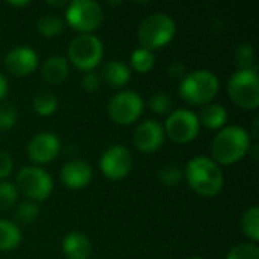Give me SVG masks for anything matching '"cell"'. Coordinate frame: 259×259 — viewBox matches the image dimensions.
Segmentation results:
<instances>
[{"label":"cell","instance_id":"23","mask_svg":"<svg viewBox=\"0 0 259 259\" xmlns=\"http://www.w3.org/2000/svg\"><path fill=\"white\" fill-rule=\"evenodd\" d=\"M36 27H38V32L42 36H46V38H55V36H58L62 32L64 21L58 15H55V14H46V15H42L38 20Z\"/></svg>","mask_w":259,"mask_h":259},{"label":"cell","instance_id":"25","mask_svg":"<svg viewBox=\"0 0 259 259\" xmlns=\"http://www.w3.org/2000/svg\"><path fill=\"white\" fill-rule=\"evenodd\" d=\"M38 215L39 206L35 202H23L14 211V217L18 223H32L36 220Z\"/></svg>","mask_w":259,"mask_h":259},{"label":"cell","instance_id":"9","mask_svg":"<svg viewBox=\"0 0 259 259\" xmlns=\"http://www.w3.org/2000/svg\"><path fill=\"white\" fill-rule=\"evenodd\" d=\"M144 109V100L143 97L131 90L120 91L115 94L109 103H108V115L109 118L120 126L132 124L135 123Z\"/></svg>","mask_w":259,"mask_h":259},{"label":"cell","instance_id":"26","mask_svg":"<svg viewBox=\"0 0 259 259\" xmlns=\"http://www.w3.org/2000/svg\"><path fill=\"white\" fill-rule=\"evenodd\" d=\"M149 108L152 112L158 114V115H165L171 112L173 108V102L170 94L167 93H156L150 97L149 100Z\"/></svg>","mask_w":259,"mask_h":259},{"label":"cell","instance_id":"32","mask_svg":"<svg viewBox=\"0 0 259 259\" xmlns=\"http://www.w3.org/2000/svg\"><path fill=\"white\" fill-rule=\"evenodd\" d=\"M80 83H82V88L87 93H94L100 87V76L96 74L94 71H85V74L82 76Z\"/></svg>","mask_w":259,"mask_h":259},{"label":"cell","instance_id":"35","mask_svg":"<svg viewBox=\"0 0 259 259\" xmlns=\"http://www.w3.org/2000/svg\"><path fill=\"white\" fill-rule=\"evenodd\" d=\"M8 91H9V85H8V80H6V77L0 73V102L6 97V94H8Z\"/></svg>","mask_w":259,"mask_h":259},{"label":"cell","instance_id":"28","mask_svg":"<svg viewBox=\"0 0 259 259\" xmlns=\"http://www.w3.org/2000/svg\"><path fill=\"white\" fill-rule=\"evenodd\" d=\"M18 190L12 182H0V209L8 211L17 203Z\"/></svg>","mask_w":259,"mask_h":259},{"label":"cell","instance_id":"10","mask_svg":"<svg viewBox=\"0 0 259 259\" xmlns=\"http://www.w3.org/2000/svg\"><path fill=\"white\" fill-rule=\"evenodd\" d=\"M199 132V117L190 109H176L170 112L164 123V134L176 144H187L193 141Z\"/></svg>","mask_w":259,"mask_h":259},{"label":"cell","instance_id":"27","mask_svg":"<svg viewBox=\"0 0 259 259\" xmlns=\"http://www.w3.org/2000/svg\"><path fill=\"white\" fill-rule=\"evenodd\" d=\"M226 259H259V247L255 243H241L234 246Z\"/></svg>","mask_w":259,"mask_h":259},{"label":"cell","instance_id":"22","mask_svg":"<svg viewBox=\"0 0 259 259\" xmlns=\"http://www.w3.org/2000/svg\"><path fill=\"white\" fill-rule=\"evenodd\" d=\"M241 229L244 235L250 240V243H258L259 241V208L258 206H250L249 209L244 211L241 217Z\"/></svg>","mask_w":259,"mask_h":259},{"label":"cell","instance_id":"38","mask_svg":"<svg viewBox=\"0 0 259 259\" xmlns=\"http://www.w3.org/2000/svg\"><path fill=\"white\" fill-rule=\"evenodd\" d=\"M191 259H203V258H200V256H194V258H191Z\"/></svg>","mask_w":259,"mask_h":259},{"label":"cell","instance_id":"37","mask_svg":"<svg viewBox=\"0 0 259 259\" xmlns=\"http://www.w3.org/2000/svg\"><path fill=\"white\" fill-rule=\"evenodd\" d=\"M49 5H52V6H62V5H65V2H47Z\"/></svg>","mask_w":259,"mask_h":259},{"label":"cell","instance_id":"1","mask_svg":"<svg viewBox=\"0 0 259 259\" xmlns=\"http://www.w3.org/2000/svg\"><path fill=\"white\" fill-rule=\"evenodd\" d=\"M250 147L252 138L244 127L225 126L211 143V159L219 165H232L240 162L250 152Z\"/></svg>","mask_w":259,"mask_h":259},{"label":"cell","instance_id":"30","mask_svg":"<svg viewBox=\"0 0 259 259\" xmlns=\"http://www.w3.org/2000/svg\"><path fill=\"white\" fill-rule=\"evenodd\" d=\"M237 64H238V70H243V68H252V64L255 61V49L252 44H240L237 49H235V55H234Z\"/></svg>","mask_w":259,"mask_h":259},{"label":"cell","instance_id":"12","mask_svg":"<svg viewBox=\"0 0 259 259\" xmlns=\"http://www.w3.org/2000/svg\"><path fill=\"white\" fill-rule=\"evenodd\" d=\"M61 152V141L53 132H39L30 138L26 147L29 159L35 164H47L58 158Z\"/></svg>","mask_w":259,"mask_h":259},{"label":"cell","instance_id":"36","mask_svg":"<svg viewBox=\"0 0 259 259\" xmlns=\"http://www.w3.org/2000/svg\"><path fill=\"white\" fill-rule=\"evenodd\" d=\"M9 5L11 6H26V5H29V2L27 0H24V2H9Z\"/></svg>","mask_w":259,"mask_h":259},{"label":"cell","instance_id":"20","mask_svg":"<svg viewBox=\"0 0 259 259\" xmlns=\"http://www.w3.org/2000/svg\"><path fill=\"white\" fill-rule=\"evenodd\" d=\"M23 240L21 231L17 223L0 220V252H9L20 246Z\"/></svg>","mask_w":259,"mask_h":259},{"label":"cell","instance_id":"24","mask_svg":"<svg viewBox=\"0 0 259 259\" xmlns=\"http://www.w3.org/2000/svg\"><path fill=\"white\" fill-rule=\"evenodd\" d=\"M131 65L138 73H147L155 65V55L150 50H146L143 47L135 49L131 53Z\"/></svg>","mask_w":259,"mask_h":259},{"label":"cell","instance_id":"4","mask_svg":"<svg viewBox=\"0 0 259 259\" xmlns=\"http://www.w3.org/2000/svg\"><path fill=\"white\" fill-rule=\"evenodd\" d=\"M176 33V21L162 12L146 17L137 30L138 42L146 50H155L167 46Z\"/></svg>","mask_w":259,"mask_h":259},{"label":"cell","instance_id":"2","mask_svg":"<svg viewBox=\"0 0 259 259\" xmlns=\"http://www.w3.org/2000/svg\"><path fill=\"white\" fill-rule=\"evenodd\" d=\"M184 176L190 187L202 197H215L225 185V175L220 165L203 155L188 161Z\"/></svg>","mask_w":259,"mask_h":259},{"label":"cell","instance_id":"13","mask_svg":"<svg viewBox=\"0 0 259 259\" xmlns=\"http://www.w3.org/2000/svg\"><path fill=\"white\" fill-rule=\"evenodd\" d=\"M5 67L17 77L29 76L38 68V55L32 47L17 46L6 53Z\"/></svg>","mask_w":259,"mask_h":259},{"label":"cell","instance_id":"6","mask_svg":"<svg viewBox=\"0 0 259 259\" xmlns=\"http://www.w3.org/2000/svg\"><path fill=\"white\" fill-rule=\"evenodd\" d=\"M103 42L93 33H80L68 46V59L82 71H93L103 58Z\"/></svg>","mask_w":259,"mask_h":259},{"label":"cell","instance_id":"3","mask_svg":"<svg viewBox=\"0 0 259 259\" xmlns=\"http://www.w3.org/2000/svg\"><path fill=\"white\" fill-rule=\"evenodd\" d=\"M220 80L211 70H194L184 76L179 83L181 97L193 106H205L219 94Z\"/></svg>","mask_w":259,"mask_h":259},{"label":"cell","instance_id":"8","mask_svg":"<svg viewBox=\"0 0 259 259\" xmlns=\"http://www.w3.org/2000/svg\"><path fill=\"white\" fill-rule=\"evenodd\" d=\"M15 187L30 202L36 203L46 200L50 196L53 190V181L44 168L36 165H27L18 171Z\"/></svg>","mask_w":259,"mask_h":259},{"label":"cell","instance_id":"21","mask_svg":"<svg viewBox=\"0 0 259 259\" xmlns=\"http://www.w3.org/2000/svg\"><path fill=\"white\" fill-rule=\"evenodd\" d=\"M32 105H33V111L38 115L49 117V115L56 112V109H58V99H56V96L52 91L41 90V91H38L33 96Z\"/></svg>","mask_w":259,"mask_h":259},{"label":"cell","instance_id":"33","mask_svg":"<svg viewBox=\"0 0 259 259\" xmlns=\"http://www.w3.org/2000/svg\"><path fill=\"white\" fill-rule=\"evenodd\" d=\"M12 168H14V162H12L11 155L0 150V181L8 178L11 175Z\"/></svg>","mask_w":259,"mask_h":259},{"label":"cell","instance_id":"5","mask_svg":"<svg viewBox=\"0 0 259 259\" xmlns=\"http://www.w3.org/2000/svg\"><path fill=\"white\" fill-rule=\"evenodd\" d=\"M228 93L237 106L255 111L259 106V77L256 68L237 70L229 77Z\"/></svg>","mask_w":259,"mask_h":259},{"label":"cell","instance_id":"18","mask_svg":"<svg viewBox=\"0 0 259 259\" xmlns=\"http://www.w3.org/2000/svg\"><path fill=\"white\" fill-rule=\"evenodd\" d=\"M102 79L112 88H121L131 80V68L118 59L108 61L102 67Z\"/></svg>","mask_w":259,"mask_h":259},{"label":"cell","instance_id":"17","mask_svg":"<svg viewBox=\"0 0 259 259\" xmlns=\"http://www.w3.org/2000/svg\"><path fill=\"white\" fill-rule=\"evenodd\" d=\"M41 74L49 83H62L68 76V61L61 55L49 56L41 65Z\"/></svg>","mask_w":259,"mask_h":259},{"label":"cell","instance_id":"16","mask_svg":"<svg viewBox=\"0 0 259 259\" xmlns=\"http://www.w3.org/2000/svg\"><path fill=\"white\" fill-rule=\"evenodd\" d=\"M62 252L68 259H90L93 246L85 234L71 231L62 240Z\"/></svg>","mask_w":259,"mask_h":259},{"label":"cell","instance_id":"19","mask_svg":"<svg viewBox=\"0 0 259 259\" xmlns=\"http://www.w3.org/2000/svg\"><path fill=\"white\" fill-rule=\"evenodd\" d=\"M199 117V123L203 124L208 129L212 131H220L225 127V124L228 123V111L223 105L219 103H208L202 108Z\"/></svg>","mask_w":259,"mask_h":259},{"label":"cell","instance_id":"34","mask_svg":"<svg viewBox=\"0 0 259 259\" xmlns=\"http://www.w3.org/2000/svg\"><path fill=\"white\" fill-rule=\"evenodd\" d=\"M168 74H170V77H173V79H184V76L187 74L185 73V65L181 62V61H175V62H171V65H170V68H168Z\"/></svg>","mask_w":259,"mask_h":259},{"label":"cell","instance_id":"11","mask_svg":"<svg viewBox=\"0 0 259 259\" xmlns=\"http://www.w3.org/2000/svg\"><path fill=\"white\" fill-rule=\"evenodd\" d=\"M99 165L108 179L121 181L132 170V155L124 146L114 144L102 153Z\"/></svg>","mask_w":259,"mask_h":259},{"label":"cell","instance_id":"14","mask_svg":"<svg viewBox=\"0 0 259 259\" xmlns=\"http://www.w3.org/2000/svg\"><path fill=\"white\" fill-rule=\"evenodd\" d=\"M165 140L164 127L156 120H146L140 123L134 132V144L144 153H153L162 147Z\"/></svg>","mask_w":259,"mask_h":259},{"label":"cell","instance_id":"15","mask_svg":"<svg viewBox=\"0 0 259 259\" xmlns=\"http://www.w3.org/2000/svg\"><path fill=\"white\" fill-rule=\"evenodd\" d=\"M61 182L70 190H80L85 188L93 178V168L88 162L82 159H73L64 164L61 168Z\"/></svg>","mask_w":259,"mask_h":259},{"label":"cell","instance_id":"7","mask_svg":"<svg viewBox=\"0 0 259 259\" xmlns=\"http://www.w3.org/2000/svg\"><path fill=\"white\" fill-rule=\"evenodd\" d=\"M65 20L80 33H91L103 23L102 6L94 0H73L67 5Z\"/></svg>","mask_w":259,"mask_h":259},{"label":"cell","instance_id":"31","mask_svg":"<svg viewBox=\"0 0 259 259\" xmlns=\"http://www.w3.org/2000/svg\"><path fill=\"white\" fill-rule=\"evenodd\" d=\"M17 118H18V114L14 105H9V103L0 105V131L2 132L11 131L15 126Z\"/></svg>","mask_w":259,"mask_h":259},{"label":"cell","instance_id":"29","mask_svg":"<svg viewBox=\"0 0 259 259\" xmlns=\"http://www.w3.org/2000/svg\"><path fill=\"white\" fill-rule=\"evenodd\" d=\"M159 181L167 187H176L184 179V170L178 165H165L158 173Z\"/></svg>","mask_w":259,"mask_h":259}]
</instances>
